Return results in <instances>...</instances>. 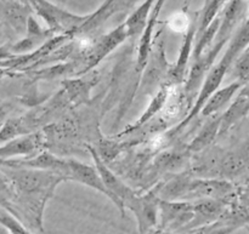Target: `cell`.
I'll use <instances>...</instances> for the list:
<instances>
[{"label": "cell", "mask_w": 249, "mask_h": 234, "mask_svg": "<svg viewBox=\"0 0 249 234\" xmlns=\"http://www.w3.org/2000/svg\"><path fill=\"white\" fill-rule=\"evenodd\" d=\"M249 46V19H246L237 31L235 32L231 40L229 41L228 48H226L225 52H224L223 57L212 67L209 70L207 77L204 78V82L202 84L201 90H199L197 99L195 101L194 106H192L191 111L187 113V116L173 129L172 131L168 133V137H174L180 131L184 130L199 113H201L202 108H203L204 103L207 100L219 89L221 87V83H223L224 78L228 74L229 70H231L233 63L236 62L241 53L246 50Z\"/></svg>", "instance_id": "6da1fadb"}, {"label": "cell", "mask_w": 249, "mask_h": 234, "mask_svg": "<svg viewBox=\"0 0 249 234\" xmlns=\"http://www.w3.org/2000/svg\"><path fill=\"white\" fill-rule=\"evenodd\" d=\"M0 169L10 180L16 194H48L53 197L58 184L67 181L53 171L4 165H0Z\"/></svg>", "instance_id": "7a4b0ae2"}, {"label": "cell", "mask_w": 249, "mask_h": 234, "mask_svg": "<svg viewBox=\"0 0 249 234\" xmlns=\"http://www.w3.org/2000/svg\"><path fill=\"white\" fill-rule=\"evenodd\" d=\"M33 10L34 16L45 22L46 28L56 35L68 34L74 38L79 29L89 21L90 15H78L58 6L49 0H26Z\"/></svg>", "instance_id": "3957f363"}, {"label": "cell", "mask_w": 249, "mask_h": 234, "mask_svg": "<svg viewBox=\"0 0 249 234\" xmlns=\"http://www.w3.org/2000/svg\"><path fill=\"white\" fill-rule=\"evenodd\" d=\"M129 38L128 31L125 28V24L121 23L116 28L111 29L108 33L97 35L92 39L88 46H85L79 55L74 58L80 63V75L88 74L92 72L95 67L99 65L101 61H104L109 53L113 52L117 48L125 43Z\"/></svg>", "instance_id": "277c9868"}, {"label": "cell", "mask_w": 249, "mask_h": 234, "mask_svg": "<svg viewBox=\"0 0 249 234\" xmlns=\"http://www.w3.org/2000/svg\"><path fill=\"white\" fill-rule=\"evenodd\" d=\"M236 194L237 188L228 179H190L185 187L182 201H196L199 199H219L233 201Z\"/></svg>", "instance_id": "5b68a950"}, {"label": "cell", "mask_w": 249, "mask_h": 234, "mask_svg": "<svg viewBox=\"0 0 249 234\" xmlns=\"http://www.w3.org/2000/svg\"><path fill=\"white\" fill-rule=\"evenodd\" d=\"M33 10L22 0H0V27L10 41H16L26 35L29 17Z\"/></svg>", "instance_id": "8992f818"}, {"label": "cell", "mask_w": 249, "mask_h": 234, "mask_svg": "<svg viewBox=\"0 0 249 234\" xmlns=\"http://www.w3.org/2000/svg\"><path fill=\"white\" fill-rule=\"evenodd\" d=\"M170 69L172 66L165 57L164 36H162V31H160L148 58L147 66L141 75L140 87H143L146 92H152L155 89L158 90L167 82Z\"/></svg>", "instance_id": "52a82bcc"}, {"label": "cell", "mask_w": 249, "mask_h": 234, "mask_svg": "<svg viewBox=\"0 0 249 234\" xmlns=\"http://www.w3.org/2000/svg\"><path fill=\"white\" fill-rule=\"evenodd\" d=\"M87 150L90 153L94 162V167H96L97 172L101 176L105 186L108 189L109 193L113 197V204L121 213L122 217H125V204L136 196V192L131 187H129L123 180L119 179L113 171L108 167V165L101 159L97 153L95 146L87 145Z\"/></svg>", "instance_id": "ba28073f"}, {"label": "cell", "mask_w": 249, "mask_h": 234, "mask_svg": "<svg viewBox=\"0 0 249 234\" xmlns=\"http://www.w3.org/2000/svg\"><path fill=\"white\" fill-rule=\"evenodd\" d=\"M160 201L157 188L146 194H136L125 204V209L135 215L139 234H151L160 222Z\"/></svg>", "instance_id": "9c48e42d"}, {"label": "cell", "mask_w": 249, "mask_h": 234, "mask_svg": "<svg viewBox=\"0 0 249 234\" xmlns=\"http://www.w3.org/2000/svg\"><path fill=\"white\" fill-rule=\"evenodd\" d=\"M194 218V201H160V230L172 233H182Z\"/></svg>", "instance_id": "30bf717a"}, {"label": "cell", "mask_w": 249, "mask_h": 234, "mask_svg": "<svg viewBox=\"0 0 249 234\" xmlns=\"http://www.w3.org/2000/svg\"><path fill=\"white\" fill-rule=\"evenodd\" d=\"M198 19L199 11H197L195 12L191 26L187 29L186 33L184 34V39H182L181 46H180L177 62L172 66V69L168 74V79L165 84L172 85V86H180L186 80L187 67H189V62L192 58V55H194V48L195 43H196L197 31H198Z\"/></svg>", "instance_id": "8fae6325"}, {"label": "cell", "mask_w": 249, "mask_h": 234, "mask_svg": "<svg viewBox=\"0 0 249 234\" xmlns=\"http://www.w3.org/2000/svg\"><path fill=\"white\" fill-rule=\"evenodd\" d=\"M44 150H46V138L43 130H39L0 145V160L31 158Z\"/></svg>", "instance_id": "7c38bea8"}, {"label": "cell", "mask_w": 249, "mask_h": 234, "mask_svg": "<svg viewBox=\"0 0 249 234\" xmlns=\"http://www.w3.org/2000/svg\"><path fill=\"white\" fill-rule=\"evenodd\" d=\"M232 201L219 199H199L194 201V218L187 226L185 233H194L201 228L213 225L220 220Z\"/></svg>", "instance_id": "4fadbf2b"}, {"label": "cell", "mask_w": 249, "mask_h": 234, "mask_svg": "<svg viewBox=\"0 0 249 234\" xmlns=\"http://www.w3.org/2000/svg\"><path fill=\"white\" fill-rule=\"evenodd\" d=\"M165 1L167 0H157L150 17H148L145 29H143L142 34L139 38L138 52H136V70L141 75H142V72L145 70L146 66H147L148 58H150L153 45H155L156 26H157L160 11H162L163 6H164Z\"/></svg>", "instance_id": "5bb4252c"}, {"label": "cell", "mask_w": 249, "mask_h": 234, "mask_svg": "<svg viewBox=\"0 0 249 234\" xmlns=\"http://www.w3.org/2000/svg\"><path fill=\"white\" fill-rule=\"evenodd\" d=\"M88 74L80 77L67 78L62 82V92L67 99L71 107H78L80 104L88 103L90 99L91 89L97 84L100 79L99 73L90 72Z\"/></svg>", "instance_id": "9a60e30c"}, {"label": "cell", "mask_w": 249, "mask_h": 234, "mask_svg": "<svg viewBox=\"0 0 249 234\" xmlns=\"http://www.w3.org/2000/svg\"><path fill=\"white\" fill-rule=\"evenodd\" d=\"M68 167H70L68 181L78 182V184H84V186L89 187V188L95 189V191L100 192L105 197H107L113 203V197H112V194L109 193L108 189L105 186L104 181H102L101 176L97 172L96 167H90V165L84 164V163L79 162L77 159H73V158L68 159Z\"/></svg>", "instance_id": "2e32d148"}, {"label": "cell", "mask_w": 249, "mask_h": 234, "mask_svg": "<svg viewBox=\"0 0 249 234\" xmlns=\"http://www.w3.org/2000/svg\"><path fill=\"white\" fill-rule=\"evenodd\" d=\"M173 89H174V86L168 84H164L163 86H160V89L157 90V92H156L155 95H152V100H151L150 104H148V107L146 108V111L141 114L140 118H139L135 123L126 126L124 130H122L118 135L113 136V137L121 138L123 137V136L129 135V134L135 133V131H138L139 129L145 126V124H147L148 121H150L151 119L155 118L157 114L162 113L163 109H164L165 106H167L168 101H169Z\"/></svg>", "instance_id": "e0dca14e"}, {"label": "cell", "mask_w": 249, "mask_h": 234, "mask_svg": "<svg viewBox=\"0 0 249 234\" xmlns=\"http://www.w3.org/2000/svg\"><path fill=\"white\" fill-rule=\"evenodd\" d=\"M249 114V83L242 87L232 100L230 106L221 113L220 133L219 136L224 135L229 130L237 125L241 120Z\"/></svg>", "instance_id": "ac0fdd59"}, {"label": "cell", "mask_w": 249, "mask_h": 234, "mask_svg": "<svg viewBox=\"0 0 249 234\" xmlns=\"http://www.w3.org/2000/svg\"><path fill=\"white\" fill-rule=\"evenodd\" d=\"M243 87V85L240 82H232L231 84L226 85L224 87H219L208 100L204 103L203 108L201 111V116L209 118L212 116H215V114H220V111L224 107L228 106L233 99H235L236 95L238 94L241 89Z\"/></svg>", "instance_id": "d6986e66"}, {"label": "cell", "mask_w": 249, "mask_h": 234, "mask_svg": "<svg viewBox=\"0 0 249 234\" xmlns=\"http://www.w3.org/2000/svg\"><path fill=\"white\" fill-rule=\"evenodd\" d=\"M220 121L221 113L209 117L203 128L198 131V134L195 136L194 140L186 146L187 152L199 153L202 150H207L219 136V133H220Z\"/></svg>", "instance_id": "ffe728a7"}, {"label": "cell", "mask_w": 249, "mask_h": 234, "mask_svg": "<svg viewBox=\"0 0 249 234\" xmlns=\"http://www.w3.org/2000/svg\"><path fill=\"white\" fill-rule=\"evenodd\" d=\"M157 0H145L141 5H139L130 14V16L124 21L125 28L128 31L129 38H140L145 29L147 19L155 7Z\"/></svg>", "instance_id": "44dd1931"}, {"label": "cell", "mask_w": 249, "mask_h": 234, "mask_svg": "<svg viewBox=\"0 0 249 234\" xmlns=\"http://www.w3.org/2000/svg\"><path fill=\"white\" fill-rule=\"evenodd\" d=\"M229 0H206L203 9L199 11V19H198V31H197V35H201L209 24L214 21L218 16H220L221 11L228 4Z\"/></svg>", "instance_id": "7402d4cb"}, {"label": "cell", "mask_w": 249, "mask_h": 234, "mask_svg": "<svg viewBox=\"0 0 249 234\" xmlns=\"http://www.w3.org/2000/svg\"><path fill=\"white\" fill-rule=\"evenodd\" d=\"M232 75L235 77L236 82H240L245 86L249 83V52L247 50L243 51L240 57L233 63Z\"/></svg>", "instance_id": "603a6c76"}, {"label": "cell", "mask_w": 249, "mask_h": 234, "mask_svg": "<svg viewBox=\"0 0 249 234\" xmlns=\"http://www.w3.org/2000/svg\"><path fill=\"white\" fill-rule=\"evenodd\" d=\"M192 19L187 16V11L185 10H180V11H177L175 14L170 15L168 17L165 24L168 26V28L172 29L175 33H186L187 29L191 26Z\"/></svg>", "instance_id": "cb8c5ba5"}, {"label": "cell", "mask_w": 249, "mask_h": 234, "mask_svg": "<svg viewBox=\"0 0 249 234\" xmlns=\"http://www.w3.org/2000/svg\"><path fill=\"white\" fill-rule=\"evenodd\" d=\"M0 222L9 230L11 234H33L27 226H24L21 221L17 220L14 215H11L9 211L2 209L1 206H0Z\"/></svg>", "instance_id": "d4e9b609"}, {"label": "cell", "mask_w": 249, "mask_h": 234, "mask_svg": "<svg viewBox=\"0 0 249 234\" xmlns=\"http://www.w3.org/2000/svg\"><path fill=\"white\" fill-rule=\"evenodd\" d=\"M238 228L240 227L237 225H233L232 222L228 221L223 216L220 220L214 222L213 225L201 228V230L196 231V232L191 234H233Z\"/></svg>", "instance_id": "484cf974"}, {"label": "cell", "mask_w": 249, "mask_h": 234, "mask_svg": "<svg viewBox=\"0 0 249 234\" xmlns=\"http://www.w3.org/2000/svg\"><path fill=\"white\" fill-rule=\"evenodd\" d=\"M12 111V104L4 103L0 104V130L4 126L5 121L10 118V113Z\"/></svg>", "instance_id": "4316f807"}, {"label": "cell", "mask_w": 249, "mask_h": 234, "mask_svg": "<svg viewBox=\"0 0 249 234\" xmlns=\"http://www.w3.org/2000/svg\"><path fill=\"white\" fill-rule=\"evenodd\" d=\"M9 38H7V35H6V33H5L4 32V29L1 28V27H0V45H4V44H6V43H9Z\"/></svg>", "instance_id": "83f0119b"}, {"label": "cell", "mask_w": 249, "mask_h": 234, "mask_svg": "<svg viewBox=\"0 0 249 234\" xmlns=\"http://www.w3.org/2000/svg\"><path fill=\"white\" fill-rule=\"evenodd\" d=\"M151 234H175V233L168 232V231H163V230H160V228H157V230L153 231V232Z\"/></svg>", "instance_id": "f1b7e54d"}, {"label": "cell", "mask_w": 249, "mask_h": 234, "mask_svg": "<svg viewBox=\"0 0 249 234\" xmlns=\"http://www.w3.org/2000/svg\"><path fill=\"white\" fill-rule=\"evenodd\" d=\"M0 234H11L1 222H0Z\"/></svg>", "instance_id": "f546056e"}, {"label": "cell", "mask_w": 249, "mask_h": 234, "mask_svg": "<svg viewBox=\"0 0 249 234\" xmlns=\"http://www.w3.org/2000/svg\"><path fill=\"white\" fill-rule=\"evenodd\" d=\"M191 1H192V0H185V4H184V6H182V10L187 11V10H189L190 4H191Z\"/></svg>", "instance_id": "4dcf8cb0"}, {"label": "cell", "mask_w": 249, "mask_h": 234, "mask_svg": "<svg viewBox=\"0 0 249 234\" xmlns=\"http://www.w3.org/2000/svg\"><path fill=\"white\" fill-rule=\"evenodd\" d=\"M246 230H247L248 233H249V223H248V225H246Z\"/></svg>", "instance_id": "1f68e13d"}, {"label": "cell", "mask_w": 249, "mask_h": 234, "mask_svg": "<svg viewBox=\"0 0 249 234\" xmlns=\"http://www.w3.org/2000/svg\"><path fill=\"white\" fill-rule=\"evenodd\" d=\"M247 19H249V6H248V15H247Z\"/></svg>", "instance_id": "d6a6232c"}, {"label": "cell", "mask_w": 249, "mask_h": 234, "mask_svg": "<svg viewBox=\"0 0 249 234\" xmlns=\"http://www.w3.org/2000/svg\"><path fill=\"white\" fill-rule=\"evenodd\" d=\"M2 74H4V73H1V72H0V79H1V78H2Z\"/></svg>", "instance_id": "836d02e7"}, {"label": "cell", "mask_w": 249, "mask_h": 234, "mask_svg": "<svg viewBox=\"0 0 249 234\" xmlns=\"http://www.w3.org/2000/svg\"><path fill=\"white\" fill-rule=\"evenodd\" d=\"M246 50H247V51H248V52H249V46H248V48H247V49H246Z\"/></svg>", "instance_id": "e575fe53"}, {"label": "cell", "mask_w": 249, "mask_h": 234, "mask_svg": "<svg viewBox=\"0 0 249 234\" xmlns=\"http://www.w3.org/2000/svg\"><path fill=\"white\" fill-rule=\"evenodd\" d=\"M22 1H26V0H22Z\"/></svg>", "instance_id": "d590c367"}]
</instances>
